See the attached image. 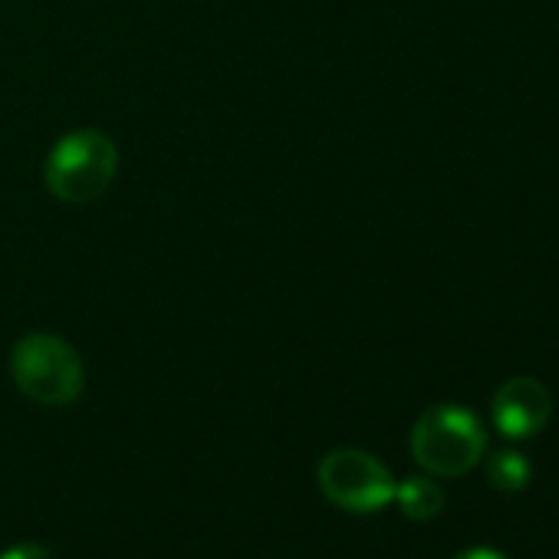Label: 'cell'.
<instances>
[{
	"instance_id": "6da1fadb",
	"label": "cell",
	"mask_w": 559,
	"mask_h": 559,
	"mask_svg": "<svg viewBox=\"0 0 559 559\" xmlns=\"http://www.w3.org/2000/svg\"><path fill=\"white\" fill-rule=\"evenodd\" d=\"M119 171V148L99 129L67 132L47 155V188L67 204H86L109 191Z\"/></svg>"
},
{
	"instance_id": "7a4b0ae2",
	"label": "cell",
	"mask_w": 559,
	"mask_h": 559,
	"mask_svg": "<svg viewBox=\"0 0 559 559\" xmlns=\"http://www.w3.org/2000/svg\"><path fill=\"white\" fill-rule=\"evenodd\" d=\"M487 431L471 408L435 405L412 428V454L435 477H461L480 464Z\"/></svg>"
},
{
	"instance_id": "3957f363",
	"label": "cell",
	"mask_w": 559,
	"mask_h": 559,
	"mask_svg": "<svg viewBox=\"0 0 559 559\" xmlns=\"http://www.w3.org/2000/svg\"><path fill=\"white\" fill-rule=\"evenodd\" d=\"M17 389L40 405H70L83 395L86 369L80 353L53 333H31L11 353Z\"/></svg>"
},
{
	"instance_id": "277c9868",
	"label": "cell",
	"mask_w": 559,
	"mask_h": 559,
	"mask_svg": "<svg viewBox=\"0 0 559 559\" xmlns=\"http://www.w3.org/2000/svg\"><path fill=\"white\" fill-rule=\"evenodd\" d=\"M320 490L330 503L349 513H376L395 500V480L389 467L359 448H336L320 461Z\"/></svg>"
},
{
	"instance_id": "5b68a950",
	"label": "cell",
	"mask_w": 559,
	"mask_h": 559,
	"mask_svg": "<svg viewBox=\"0 0 559 559\" xmlns=\"http://www.w3.org/2000/svg\"><path fill=\"white\" fill-rule=\"evenodd\" d=\"M493 425L500 435L507 438H533L536 431L546 428L549 415H552V399L549 389L530 376H516L507 379L497 392H493Z\"/></svg>"
},
{
	"instance_id": "8992f818",
	"label": "cell",
	"mask_w": 559,
	"mask_h": 559,
	"mask_svg": "<svg viewBox=\"0 0 559 559\" xmlns=\"http://www.w3.org/2000/svg\"><path fill=\"white\" fill-rule=\"evenodd\" d=\"M395 500L408 520H435L444 507V490L428 477H408L395 484Z\"/></svg>"
},
{
	"instance_id": "52a82bcc",
	"label": "cell",
	"mask_w": 559,
	"mask_h": 559,
	"mask_svg": "<svg viewBox=\"0 0 559 559\" xmlns=\"http://www.w3.org/2000/svg\"><path fill=\"white\" fill-rule=\"evenodd\" d=\"M487 480L500 490V493H520L530 484V461L520 451H493L487 457Z\"/></svg>"
},
{
	"instance_id": "ba28073f",
	"label": "cell",
	"mask_w": 559,
	"mask_h": 559,
	"mask_svg": "<svg viewBox=\"0 0 559 559\" xmlns=\"http://www.w3.org/2000/svg\"><path fill=\"white\" fill-rule=\"evenodd\" d=\"M0 559H57V556L40 543H17L8 552H0Z\"/></svg>"
},
{
	"instance_id": "9c48e42d",
	"label": "cell",
	"mask_w": 559,
	"mask_h": 559,
	"mask_svg": "<svg viewBox=\"0 0 559 559\" xmlns=\"http://www.w3.org/2000/svg\"><path fill=\"white\" fill-rule=\"evenodd\" d=\"M454 559H507L503 552H497V549H484V546H477V549H467V552H461V556H454Z\"/></svg>"
}]
</instances>
